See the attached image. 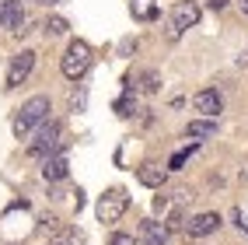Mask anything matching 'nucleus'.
<instances>
[{
    "label": "nucleus",
    "instance_id": "nucleus-14",
    "mask_svg": "<svg viewBox=\"0 0 248 245\" xmlns=\"http://www.w3.org/2000/svg\"><path fill=\"white\" fill-rule=\"evenodd\" d=\"M129 11H133V18H140V21H151V18H157L154 0H129Z\"/></svg>",
    "mask_w": 248,
    "mask_h": 245
},
{
    "label": "nucleus",
    "instance_id": "nucleus-12",
    "mask_svg": "<svg viewBox=\"0 0 248 245\" xmlns=\"http://www.w3.org/2000/svg\"><path fill=\"white\" fill-rule=\"evenodd\" d=\"M137 179H140V186H147V189H161L164 179H168V172L157 168V165H143V168H137Z\"/></svg>",
    "mask_w": 248,
    "mask_h": 245
},
{
    "label": "nucleus",
    "instance_id": "nucleus-9",
    "mask_svg": "<svg viewBox=\"0 0 248 245\" xmlns=\"http://www.w3.org/2000/svg\"><path fill=\"white\" fill-rule=\"evenodd\" d=\"M0 25L11 28V32H25V7L21 0H0Z\"/></svg>",
    "mask_w": 248,
    "mask_h": 245
},
{
    "label": "nucleus",
    "instance_id": "nucleus-2",
    "mask_svg": "<svg viewBox=\"0 0 248 245\" xmlns=\"http://www.w3.org/2000/svg\"><path fill=\"white\" fill-rule=\"evenodd\" d=\"M91 46L84 42V39H74L70 46H67V53H63V60H60V70H63V77L67 81H80L88 74V67H91Z\"/></svg>",
    "mask_w": 248,
    "mask_h": 245
},
{
    "label": "nucleus",
    "instance_id": "nucleus-10",
    "mask_svg": "<svg viewBox=\"0 0 248 245\" xmlns=\"http://www.w3.org/2000/svg\"><path fill=\"white\" fill-rule=\"evenodd\" d=\"M140 242L143 245H168V224L164 221H143L140 224Z\"/></svg>",
    "mask_w": 248,
    "mask_h": 245
},
{
    "label": "nucleus",
    "instance_id": "nucleus-5",
    "mask_svg": "<svg viewBox=\"0 0 248 245\" xmlns=\"http://www.w3.org/2000/svg\"><path fill=\"white\" fill-rule=\"evenodd\" d=\"M31 70H35V53H31V49H21V53L11 60V67H7V84L4 88H18L21 81H28Z\"/></svg>",
    "mask_w": 248,
    "mask_h": 245
},
{
    "label": "nucleus",
    "instance_id": "nucleus-17",
    "mask_svg": "<svg viewBox=\"0 0 248 245\" xmlns=\"http://www.w3.org/2000/svg\"><path fill=\"white\" fill-rule=\"evenodd\" d=\"M140 81H143V84H140V91H147V95H154V91H157V74H154V70H147Z\"/></svg>",
    "mask_w": 248,
    "mask_h": 245
},
{
    "label": "nucleus",
    "instance_id": "nucleus-15",
    "mask_svg": "<svg viewBox=\"0 0 248 245\" xmlns=\"http://www.w3.org/2000/svg\"><path fill=\"white\" fill-rule=\"evenodd\" d=\"M189 154H196V144H189V147H182V151H175L171 161H168V168H182V165L189 161Z\"/></svg>",
    "mask_w": 248,
    "mask_h": 245
},
{
    "label": "nucleus",
    "instance_id": "nucleus-18",
    "mask_svg": "<svg viewBox=\"0 0 248 245\" xmlns=\"http://www.w3.org/2000/svg\"><path fill=\"white\" fill-rule=\"evenodd\" d=\"M115 112H119V116H133L137 102H133V98H119V102H115Z\"/></svg>",
    "mask_w": 248,
    "mask_h": 245
},
{
    "label": "nucleus",
    "instance_id": "nucleus-8",
    "mask_svg": "<svg viewBox=\"0 0 248 245\" xmlns=\"http://www.w3.org/2000/svg\"><path fill=\"white\" fill-rule=\"evenodd\" d=\"M192 109L200 112L203 119H217V116H220V109H224V98H220V91L206 88V91H200V95L192 98Z\"/></svg>",
    "mask_w": 248,
    "mask_h": 245
},
{
    "label": "nucleus",
    "instance_id": "nucleus-21",
    "mask_svg": "<svg viewBox=\"0 0 248 245\" xmlns=\"http://www.w3.org/2000/svg\"><path fill=\"white\" fill-rule=\"evenodd\" d=\"M49 245H74V242H49Z\"/></svg>",
    "mask_w": 248,
    "mask_h": 245
},
{
    "label": "nucleus",
    "instance_id": "nucleus-13",
    "mask_svg": "<svg viewBox=\"0 0 248 245\" xmlns=\"http://www.w3.org/2000/svg\"><path fill=\"white\" fill-rule=\"evenodd\" d=\"M217 133V123L213 119H192L189 126H186V137L189 140H206V137H213Z\"/></svg>",
    "mask_w": 248,
    "mask_h": 245
},
{
    "label": "nucleus",
    "instance_id": "nucleus-16",
    "mask_svg": "<svg viewBox=\"0 0 248 245\" xmlns=\"http://www.w3.org/2000/svg\"><path fill=\"white\" fill-rule=\"evenodd\" d=\"M67 28H70V25L63 21V18H49V21H46V35H63Z\"/></svg>",
    "mask_w": 248,
    "mask_h": 245
},
{
    "label": "nucleus",
    "instance_id": "nucleus-20",
    "mask_svg": "<svg viewBox=\"0 0 248 245\" xmlns=\"http://www.w3.org/2000/svg\"><path fill=\"white\" fill-rule=\"evenodd\" d=\"M224 4H227V0H210V7H213V11H220Z\"/></svg>",
    "mask_w": 248,
    "mask_h": 245
},
{
    "label": "nucleus",
    "instance_id": "nucleus-6",
    "mask_svg": "<svg viewBox=\"0 0 248 245\" xmlns=\"http://www.w3.org/2000/svg\"><path fill=\"white\" fill-rule=\"evenodd\" d=\"M196 21H200V7L192 4V0H182V4H175L171 11V39H178L186 28H192Z\"/></svg>",
    "mask_w": 248,
    "mask_h": 245
},
{
    "label": "nucleus",
    "instance_id": "nucleus-19",
    "mask_svg": "<svg viewBox=\"0 0 248 245\" xmlns=\"http://www.w3.org/2000/svg\"><path fill=\"white\" fill-rule=\"evenodd\" d=\"M108 245H137V238H133V235H126V231H112Z\"/></svg>",
    "mask_w": 248,
    "mask_h": 245
},
{
    "label": "nucleus",
    "instance_id": "nucleus-1",
    "mask_svg": "<svg viewBox=\"0 0 248 245\" xmlns=\"http://www.w3.org/2000/svg\"><path fill=\"white\" fill-rule=\"evenodd\" d=\"M49 119V98L46 95H35V98H28V102L18 109V116H14L11 130H14V137H28L35 126H42Z\"/></svg>",
    "mask_w": 248,
    "mask_h": 245
},
{
    "label": "nucleus",
    "instance_id": "nucleus-4",
    "mask_svg": "<svg viewBox=\"0 0 248 245\" xmlns=\"http://www.w3.org/2000/svg\"><path fill=\"white\" fill-rule=\"evenodd\" d=\"M60 133H63V130H60V123H42V130H39V133H35V140H31L28 144V154L31 158H49V154H56L60 151Z\"/></svg>",
    "mask_w": 248,
    "mask_h": 245
},
{
    "label": "nucleus",
    "instance_id": "nucleus-7",
    "mask_svg": "<svg viewBox=\"0 0 248 245\" xmlns=\"http://www.w3.org/2000/svg\"><path fill=\"white\" fill-rule=\"evenodd\" d=\"M217 228H220V214H217V210H203V214H196V217L186 221L189 238H206V235L217 231Z\"/></svg>",
    "mask_w": 248,
    "mask_h": 245
},
{
    "label": "nucleus",
    "instance_id": "nucleus-22",
    "mask_svg": "<svg viewBox=\"0 0 248 245\" xmlns=\"http://www.w3.org/2000/svg\"><path fill=\"white\" fill-rule=\"evenodd\" d=\"M241 11H245V14H248V0H241Z\"/></svg>",
    "mask_w": 248,
    "mask_h": 245
},
{
    "label": "nucleus",
    "instance_id": "nucleus-3",
    "mask_svg": "<svg viewBox=\"0 0 248 245\" xmlns=\"http://www.w3.org/2000/svg\"><path fill=\"white\" fill-rule=\"evenodd\" d=\"M126 207H129V196L123 189H105L102 196H98V203H94V214H98L102 224H115L126 214Z\"/></svg>",
    "mask_w": 248,
    "mask_h": 245
},
{
    "label": "nucleus",
    "instance_id": "nucleus-11",
    "mask_svg": "<svg viewBox=\"0 0 248 245\" xmlns=\"http://www.w3.org/2000/svg\"><path fill=\"white\" fill-rule=\"evenodd\" d=\"M42 179L46 182H56V179H67V154L56 151V154H49L42 161Z\"/></svg>",
    "mask_w": 248,
    "mask_h": 245
}]
</instances>
